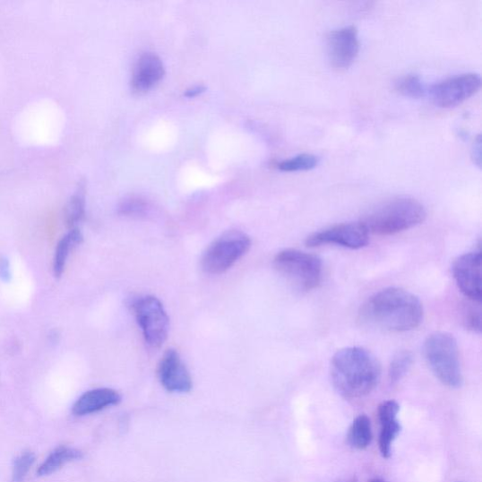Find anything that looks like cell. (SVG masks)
I'll use <instances>...</instances> for the list:
<instances>
[{
    "instance_id": "7402d4cb",
    "label": "cell",
    "mask_w": 482,
    "mask_h": 482,
    "mask_svg": "<svg viewBox=\"0 0 482 482\" xmlns=\"http://www.w3.org/2000/svg\"><path fill=\"white\" fill-rule=\"evenodd\" d=\"M396 89L407 98L419 99L425 95V88L417 75H407L400 79L396 83Z\"/></svg>"
},
{
    "instance_id": "4fadbf2b",
    "label": "cell",
    "mask_w": 482,
    "mask_h": 482,
    "mask_svg": "<svg viewBox=\"0 0 482 482\" xmlns=\"http://www.w3.org/2000/svg\"><path fill=\"white\" fill-rule=\"evenodd\" d=\"M400 405L396 400L383 401L378 408V417L381 423L379 449L382 456L391 458L392 446L401 432V425L398 420Z\"/></svg>"
},
{
    "instance_id": "5b68a950",
    "label": "cell",
    "mask_w": 482,
    "mask_h": 482,
    "mask_svg": "<svg viewBox=\"0 0 482 482\" xmlns=\"http://www.w3.org/2000/svg\"><path fill=\"white\" fill-rule=\"evenodd\" d=\"M274 267L295 288L302 291L317 288L322 282L323 263L317 255L287 249L276 254Z\"/></svg>"
},
{
    "instance_id": "ac0fdd59",
    "label": "cell",
    "mask_w": 482,
    "mask_h": 482,
    "mask_svg": "<svg viewBox=\"0 0 482 482\" xmlns=\"http://www.w3.org/2000/svg\"><path fill=\"white\" fill-rule=\"evenodd\" d=\"M373 441L372 422L366 415H360L352 422L348 442L351 448L358 451L366 450Z\"/></svg>"
},
{
    "instance_id": "ba28073f",
    "label": "cell",
    "mask_w": 482,
    "mask_h": 482,
    "mask_svg": "<svg viewBox=\"0 0 482 482\" xmlns=\"http://www.w3.org/2000/svg\"><path fill=\"white\" fill-rule=\"evenodd\" d=\"M481 86L478 73H469L444 80L431 90L435 104L443 108L457 107L472 98Z\"/></svg>"
},
{
    "instance_id": "6da1fadb",
    "label": "cell",
    "mask_w": 482,
    "mask_h": 482,
    "mask_svg": "<svg viewBox=\"0 0 482 482\" xmlns=\"http://www.w3.org/2000/svg\"><path fill=\"white\" fill-rule=\"evenodd\" d=\"M423 306L413 293L402 288L383 289L364 304L361 321L370 326L391 331L416 329L423 320Z\"/></svg>"
},
{
    "instance_id": "9a60e30c",
    "label": "cell",
    "mask_w": 482,
    "mask_h": 482,
    "mask_svg": "<svg viewBox=\"0 0 482 482\" xmlns=\"http://www.w3.org/2000/svg\"><path fill=\"white\" fill-rule=\"evenodd\" d=\"M165 75L162 61L154 53H144L138 60L133 76V87L138 91L153 88Z\"/></svg>"
},
{
    "instance_id": "3957f363",
    "label": "cell",
    "mask_w": 482,
    "mask_h": 482,
    "mask_svg": "<svg viewBox=\"0 0 482 482\" xmlns=\"http://www.w3.org/2000/svg\"><path fill=\"white\" fill-rule=\"evenodd\" d=\"M426 216L427 212L420 202L400 197L381 203L360 222L368 234L391 236L416 228L422 224Z\"/></svg>"
},
{
    "instance_id": "2e32d148",
    "label": "cell",
    "mask_w": 482,
    "mask_h": 482,
    "mask_svg": "<svg viewBox=\"0 0 482 482\" xmlns=\"http://www.w3.org/2000/svg\"><path fill=\"white\" fill-rule=\"evenodd\" d=\"M83 241V236L79 228L70 231L60 239L55 251L53 272L55 277L61 278L65 272L70 252L80 245Z\"/></svg>"
},
{
    "instance_id": "4316f807",
    "label": "cell",
    "mask_w": 482,
    "mask_h": 482,
    "mask_svg": "<svg viewBox=\"0 0 482 482\" xmlns=\"http://www.w3.org/2000/svg\"><path fill=\"white\" fill-rule=\"evenodd\" d=\"M206 90V87L203 86H196L190 90H187L186 92H185V97L187 98H195L198 95L202 94V92Z\"/></svg>"
},
{
    "instance_id": "484cf974",
    "label": "cell",
    "mask_w": 482,
    "mask_h": 482,
    "mask_svg": "<svg viewBox=\"0 0 482 482\" xmlns=\"http://www.w3.org/2000/svg\"><path fill=\"white\" fill-rule=\"evenodd\" d=\"M11 268L6 257H0V278L5 282L11 280Z\"/></svg>"
},
{
    "instance_id": "30bf717a",
    "label": "cell",
    "mask_w": 482,
    "mask_h": 482,
    "mask_svg": "<svg viewBox=\"0 0 482 482\" xmlns=\"http://www.w3.org/2000/svg\"><path fill=\"white\" fill-rule=\"evenodd\" d=\"M359 50L358 30L354 26L333 30L327 37L329 61L336 69L349 68L356 62Z\"/></svg>"
},
{
    "instance_id": "f546056e",
    "label": "cell",
    "mask_w": 482,
    "mask_h": 482,
    "mask_svg": "<svg viewBox=\"0 0 482 482\" xmlns=\"http://www.w3.org/2000/svg\"><path fill=\"white\" fill-rule=\"evenodd\" d=\"M370 482H386V481H384L383 479H381V478H374Z\"/></svg>"
},
{
    "instance_id": "8fae6325",
    "label": "cell",
    "mask_w": 482,
    "mask_h": 482,
    "mask_svg": "<svg viewBox=\"0 0 482 482\" xmlns=\"http://www.w3.org/2000/svg\"><path fill=\"white\" fill-rule=\"evenodd\" d=\"M453 276L459 289L474 302H481V254L460 256L453 264Z\"/></svg>"
},
{
    "instance_id": "e0dca14e",
    "label": "cell",
    "mask_w": 482,
    "mask_h": 482,
    "mask_svg": "<svg viewBox=\"0 0 482 482\" xmlns=\"http://www.w3.org/2000/svg\"><path fill=\"white\" fill-rule=\"evenodd\" d=\"M83 453L73 448L61 446L54 450L48 457L43 461L37 473L40 477L49 476L60 470L66 463L81 460Z\"/></svg>"
},
{
    "instance_id": "d6986e66",
    "label": "cell",
    "mask_w": 482,
    "mask_h": 482,
    "mask_svg": "<svg viewBox=\"0 0 482 482\" xmlns=\"http://www.w3.org/2000/svg\"><path fill=\"white\" fill-rule=\"evenodd\" d=\"M85 185L82 184L78 191L69 200L65 218V224L70 229L78 228V225L85 216L86 206Z\"/></svg>"
},
{
    "instance_id": "f1b7e54d",
    "label": "cell",
    "mask_w": 482,
    "mask_h": 482,
    "mask_svg": "<svg viewBox=\"0 0 482 482\" xmlns=\"http://www.w3.org/2000/svg\"><path fill=\"white\" fill-rule=\"evenodd\" d=\"M337 482H358V480L356 478H349L340 479Z\"/></svg>"
},
{
    "instance_id": "9c48e42d",
    "label": "cell",
    "mask_w": 482,
    "mask_h": 482,
    "mask_svg": "<svg viewBox=\"0 0 482 482\" xmlns=\"http://www.w3.org/2000/svg\"><path fill=\"white\" fill-rule=\"evenodd\" d=\"M369 234L361 222H348L323 229L309 236L306 239L308 247L338 245L357 250L368 245Z\"/></svg>"
},
{
    "instance_id": "7a4b0ae2",
    "label": "cell",
    "mask_w": 482,
    "mask_h": 482,
    "mask_svg": "<svg viewBox=\"0 0 482 482\" xmlns=\"http://www.w3.org/2000/svg\"><path fill=\"white\" fill-rule=\"evenodd\" d=\"M331 376L341 396L360 399L372 393L377 387L382 367L372 352L361 347H349L333 356Z\"/></svg>"
},
{
    "instance_id": "ffe728a7",
    "label": "cell",
    "mask_w": 482,
    "mask_h": 482,
    "mask_svg": "<svg viewBox=\"0 0 482 482\" xmlns=\"http://www.w3.org/2000/svg\"><path fill=\"white\" fill-rule=\"evenodd\" d=\"M319 158L312 154H302L278 163L277 167L282 172H303L316 168Z\"/></svg>"
},
{
    "instance_id": "cb8c5ba5",
    "label": "cell",
    "mask_w": 482,
    "mask_h": 482,
    "mask_svg": "<svg viewBox=\"0 0 482 482\" xmlns=\"http://www.w3.org/2000/svg\"><path fill=\"white\" fill-rule=\"evenodd\" d=\"M146 211V203L140 199H129L125 201L120 212L125 215H142Z\"/></svg>"
},
{
    "instance_id": "7c38bea8",
    "label": "cell",
    "mask_w": 482,
    "mask_h": 482,
    "mask_svg": "<svg viewBox=\"0 0 482 482\" xmlns=\"http://www.w3.org/2000/svg\"><path fill=\"white\" fill-rule=\"evenodd\" d=\"M159 378L169 392L188 393L192 391L193 380L189 370L174 349L167 350L162 357L159 365Z\"/></svg>"
},
{
    "instance_id": "d4e9b609",
    "label": "cell",
    "mask_w": 482,
    "mask_h": 482,
    "mask_svg": "<svg viewBox=\"0 0 482 482\" xmlns=\"http://www.w3.org/2000/svg\"><path fill=\"white\" fill-rule=\"evenodd\" d=\"M465 323L469 329L473 330L474 331H480L481 330V313L480 307L478 306H470L465 312Z\"/></svg>"
},
{
    "instance_id": "52a82bcc",
    "label": "cell",
    "mask_w": 482,
    "mask_h": 482,
    "mask_svg": "<svg viewBox=\"0 0 482 482\" xmlns=\"http://www.w3.org/2000/svg\"><path fill=\"white\" fill-rule=\"evenodd\" d=\"M137 322L145 342L152 348H160L169 333V318L160 301L154 296H145L133 306Z\"/></svg>"
},
{
    "instance_id": "5bb4252c",
    "label": "cell",
    "mask_w": 482,
    "mask_h": 482,
    "mask_svg": "<svg viewBox=\"0 0 482 482\" xmlns=\"http://www.w3.org/2000/svg\"><path fill=\"white\" fill-rule=\"evenodd\" d=\"M122 400L121 395L111 388H97L87 392L73 405L72 412L77 417H84L100 412L116 406Z\"/></svg>"
},
{
    "instance_id": "83f0119b",
    "label": "cell",
    "mask_w": 482,
    "mask_h": 482,
    "mask_svg": "<svg viewBox=\"0 0 482 482\" xmlns=\"http://www.w3.org/2000/svg\"><path fill=\"white\" fill-rule=\"evenodd\" d=\"M481 151V145H480V137L478 138V141L475 142L474 148H473V159H478V165H480V152Z\"/></svg>"
},
{
    "instance_id": "8992f818",
    "label": "cell",
    "mask_w": 482,
    "mask_h": 482,
    "mask_svg": "<svg viewBox=\"0 0 482 482\" xmlns=\"http://www.w3.org/2000/svg\"><path fill=\"white\" fill-rule=\"evenodd\" d=\"M251 238L245 233L231 230L209 246L202 258V270L210 274H221L231 269L251 248Z\"/></svg>"
},
{
    "instance_id": "44dd1931",
    "label": "cell",
    "mask_w": 482,
    "mask_h": 482,
    "mask_svg": "<svg viewBox=\"0 0 482 482\" xmlns=\"http://www.w3.org/2000/svg\"><path fill=\"white\" fill-rule=\"evenodd\" d=\"M413 364V356L410 351L402 350L397 354L389 366V380L392 383L400 382Z\"/></svg>"
},
{
    "instance_id": "603a6c76",
    "label": "cell",
    "mask_w": 482,
    "mask_h": 482,
    "mask_svg": "<svg viewBox=\"0 0 482 482\" xmlns=\"http://www.w3.org/2000/svg\"><path fill=\"white\" fill-rule=\"evenodd\" d=\"M35 460L36 456L31 452H25L16 457L13 466V482H22L34 465Z\"/></svg>"
},
{
    "instance_id": "277c9868",
    "label": "cell",
    "mask_w": 482,
    "mask_h": 482,
    "mask_svg": "<svg viewBox=\"0 0 482 482\" xmlns=\"http://www.w3.org/2000/svg\"><path fill=\"white\" fill-rule=\"evenodd\" d=\"M424 356L435 377L451 388L461 386L463 378L459 348L449 332L435 331L424 342Z\"/></svg>"
}]
</instances>
